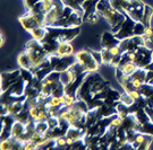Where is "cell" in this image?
I'll return each instance as SVG.
<instances>
[{"label":"cell","instance_id":"10","mask_svg":"<svg viewBox=\"0 0 153 150\" xmlns=\"http://www.w3.org/2000/svg\"><path fill=\"white\" fill-rule=\"evenodd\" d=\"M19 78H21V70L2 72V75H1V93L8 90Z\"/></svg>","mask_w":153,"mask_h":150},{"label":"cell","instance_id":"16","mask_svg":"<svg viewBox=\"0 0 153 150\" xmlns=\"http://www.w3.org/2000/svg\"><path fill=\"white\" fill-rule=\"evenodd\" d=\"M47 33H48V28L45 26H40L34 28L32 32H31V35H32L33 40H36L39 42L43 41V38L47 36Z\"/></svg>","mask_w":153,"mask_h":150},{"label":"cell","instance_id":"4","mask_svg":"<svg viewBox=\"0 0 153 150\" xmlns=\"http://www.w3.org/2000/svg\"><path fill=\"white\" fill-rule=\"evenodd\" d=\"M76 62L82 65L86 72H95L98 71L100 63L95 60L91 50H81L75 53Z\"/></svg>","mask_w":153,"mask_h":150},{"label":"cell","instance_id":"22","mask_svg":"<svg viewBox=\"0 0 153 150\" xmlns=\"http://www.w3.org/2000/svg\"><path fill=\"white\" fill-rule=\"evenodd\" d=\"M23 1H24L25 8H26L27 10H30L31 8H33V7L36 5V4H39V2H41L42 0H23Z\"/></svg>","mask_w":153,"mask_h":150},{"label":"cell","instance_id":"8","mask_svg":"<svg viewBox=\"0 0 153 150\" xmlns=\"http://www.w3.org/2000/svg\"><path fill=\"white\" fill-rule=\"evenodd\" d=\"M129 2H131V5H129L126 16H128L136 23H138V21L141 23L146 4H144L142 0H129Z\"/></svg>","mask_w":153,"mask_h":150},{"label":"cell","instance_id":"12","mask_svg":"<svg viewBox=\"0 0 153 150\" xmlns=\"http://www.w3.org/2000/svg\"><path fill=\"white\" fill-rule=\"evenodd\" d=\"M120 40H118L114 32H104L101 36V45L102 49H111L119 45Z\"/></svg>","mask_w":153,"mask_h":150},{"label":"cell","instance_id":"6","mask_svg":"<svg viewBox=\"0 0 153 150\" xmlns=\"http://www.w3.org/2000/svg\"><path fill=\"white\" fill-rule=\"evenodd\" d=\"M44 14H33L27 11L25 15L18 17V21L25 28V31L31 33L36 27L44 26Z\"/></svg>","mask_w":153,"mask_h":150},{"label":"cell","instance_id":"15","mask_svg":"<svg viewBox=\"0 0 153 150\" xmlns=\"http://www.w3.org/2000/svg\"><path fill=\"white\" fill-rule=\"evenodd\" d=\"M109 2L116 10H118L119 12H121L123 15L126 16L128 8H129V5H131L129 0H109Z\"/></svg>","mask_w":153,"mask_h":150},{"label":"cell","instance_id":"19","mask_svg":"<svg viewBox=\"0 0 153 150\" xmlns=\"http://www.w3.org/2000/svg\"><path fill=\"white\" fill-rule=\"evenodd\" d=\"M101 55H102V63L105 65H111V62L114 60V55L110 52L109 49H102Z\"/></svg>","mask_w":153,"mask_h":150},{"label":"cell","instance_id":"25","mask_svg":"<svg viewBox=\"0 0 153 150\" xmlns=\"http://www.w3.org/2000/svg\"><path fill=\"white\" fill-rule=\"evenodd\" d=\"M151 59H152V61H153V51H151Z\"/></svg>","mask_w":153,"mask_h":150},{"label":"cell","instance_id":"17","mask_svg":"<svg viewBox=\"0 0 153 150\" xmlns=\"http://www.w3.org/2000/svg\"><path fill=\"white\" fill-rule=\"evenodd\" d=\"M153 17V8L151 6L146 5L145 6V10H144V15L142 18V24H144L145 26H151V21Z\"/></svg>","mask_w":153,"mask_h":150},{"label":"cell","instance_id":"3","mask_svg":"<svg viewBox=\"0 0 153 150\" xmlns=\"http://www.w3.org/2000/svg\"><path fill=\"white\" fill-rule=\"evenodd\" d=\"M25 51L27 52L28 57H30V59L32 61L33 69L35 67H38L39 64L42 63L45 59L49 58V54L45 51V49L43 48L42 43L36 41V40H32V41L26 43Z\"/></svg>","mask_w":153,"mask_h":150},{"label":"cell","instance_id":"7","mask_svg":"<svg viewBox=\"0 0 153 150\" xmlns=\"http://www.w3.org/2000/svg\"><path fill=\"white\" fill-rule=\"evenodd\" d=\"M50 62H51V67L52 70L58 71V72H62L65 70L69 69L73 64L76 62L75 55H69V57H58V55H49Z\"/></svg>","mask_w":153,"mask_h":150},{"label":"cell","instance_id":"20","mask_svg":"<svg viewBox=\"0 0 153 150\" xmlns=\"http://www.w3.org/2000/svg\"><path fill=\"white\" fill-rule=\"evenodd\" d=\"M61 101H62V106L69 107V106H71L74 103L76 102L77 97L75 96V95H71V94L65 93V94L61 96Z\"/></svg>","mask_w":153,"mask_h":150},{"label":"cell","instance_id":"18","mask_svg":"<svg viewBox=\"0 0 153 150\" xmlns=\"http://www.w3.org/2000/svg\"><path fill=\"white\" fill-rule=\"evenodd\" d=\"M65 6L69 7L74 10H78V11H83L82 8V4L84 2V0H61Z\"/></svg>","mask_w":153,"mask_h":150},{"label":"cell","instance_id":"14","mask_svg":"<svg viewBox=\"0 0 153 150\" xmlns=\"http://www.w3.org/2000/svg\"><path fill=\"white\" fill-rule=\"evenodd\" d=\"M17 63L21 67V69H33V63L26 51H23L17 57Z\"/></svg>","mask_w":153,"mask_h":150},{"label":"cell","instance_id":"2","mask_svg":"<svg viewBox=\"0 0 153 150\" xmlns=\"http://www.w3.org/2000/svg\"><path fill=\"white\" fill-rule=\"evenodd\" d=\"M97 10L100 15H102L103 18L108 21L109 26L111 27L112 32L116 33L120 28L121 24L124 23L126 16L121 12L116 10L112 6L110 5L109 0H100L97 4Z\"/></svg>","mask_w":153,"mask_h":150},{"label":"cell","instance_id":"24","mask_svg":"<svg viewBox=\"0 0 153 150\" xmlns=\"http://www.w3.org/2000/svg\"><path fill=\"white\" fill-rule=\"evenodd\" d=\"M4 44H5V34L1 33V45H4Z\"/></svg>","mask_w":153,"mask_h":150},{"label":"cell","instance_id":"23","mask_svg":"<svg viewBox=\"0 0 153 150\" xmlns=\"http://www.w3.org/2000/svg\"><path fill=\"white\" fill-rule=\"evenodd\" d=\"M144 38H152L153 36V29L151 26H145V31L143 34Z\"/></svg>","mask_w":153,"mask_h":150},{"label":"cell","instance_id":"21","mask_svg":"<svg viewBox=\"0 0 153 150\" xmlns=\"http://www.w3.org/2000/svg\"><path fill=\"white\" fill-rule=\"evenodd\" d=\"M119 102L123 103V104H125V105H127V106H131V104L135 102V101L133 99V97L131 96V94H129V93H127V91H124L123 94H120Z\"/></svg>","mask_w":153,"mask_h":150},{"label":"cell","instance_id":"9","mask_svg":"<svg viewBox=\"0 0 153 150\" xmlns=\"http://www.w3.org/2000/svg\"><path fill=\"white\" fill-rule=\"evenodd\" d=\"M135 25H136V21H134L131 18L126 16L125 21L121 24L120 28L115 33L117 38L123 41V40L134 36L135 35Z\"/></svg>","mask_w":153,"mask_h":150},{"label":"cell","instance_id":"5","mask_svg":"<svg viewBox=\"0 0 153 150\" xmlns=\"http://www.w3.org/2000/svg\"><path fill=\"white\" fill-rule=\"evenodd\" d=\"M128 58L131 62L137 65V68H144L148 65L149 63H151V51L150 49L145 48V46H140L138 49H136L135 51H131L127 53Z\"/></svg>","mask_w":153,"mask_h":150},{"label":"cell","instance_id":"11","mask_svg":"<svg viewBox=\"0 0 153 150\" xmlns=\"http://www.w3.org/2000/svg\"><path fill=\"white\" fill-rule=\"evenodd\" d=\"M146 76H148V70L144 68H138L131 76V81L135 89L138 90L144 84H146Z\"/></svg>","mask_w":153,"mask_h":150},{"label":"cell","instance_id":"13","mask_svg":"<svg viewBox=\"0 0 153 150\" xmlns=\"http://www.w3.org/2000/svg\"><path fill=\"white\" fill-rule=\"evenodd\" d=\"M74 53V48L71 44V42H60L59 46L57 48V51L53 55H58V57H69V55H73Z\"/></svg>","mask_w":153,"mask_h":150},{"label":"cell","instance_id":"1","mask_svg":"<svg viewBox=\"0 0 153 150\" xmlns=\"http://www.w3.org/2000/svg\"><path fill=\"white\" fill-rule=\"evenodd\" d=\"M108 86H109V82L104 80L101 75L97 74V71L88 72L84 76L82 82L76 91L77 99H83L88 104Z\"/></svg>","mask_w":153,"mask_h":150}]
</instances>
